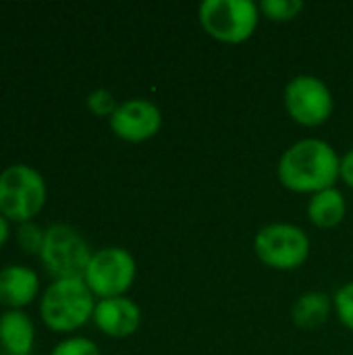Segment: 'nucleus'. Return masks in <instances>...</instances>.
<instances>
[{
	"label": "nucleus",
	"instance_id": "obj_20",
	"mask_svg": "<svg viewBox=\"0 0 353 355\" xmlns=\"http://www.w3.org/2000/svg\"><path fill=\"white\" fill-rule=\"evenodd\" d=\"M339 179L353 189V148L350 152H345V156L341 158V171H339Z\"/></svg>",
	"mask_w": 353,
	"mask_h": 355
},
{
	"label": "nucleus",
	"instance_id": "obj_5",
	"mask_svg": "<svg viewBox=\"0 0 353 355\" xmlns=\"http://www.w3.org/2000/svg\"><path fill=\"white\" fill-rule=\"evenodd\" d=\"M258 260L273 270H295L310 256V237L291 223H270L254 237Z\"/></svg>",
	"mask_w": 353,
	"mask_h": 355
},
{
	"label": "nucleus",
	"instance_id": "obj_21",
	"mask_svg": "<svg viewBox=\"0 0 353 355\" xmlns=\"http://www.w3.org/2000/svg\"><path fill=\"white\" fill-rule=\"evenodd\" d=\"M8 237H10V223L0 214V248L8 241Z\"/></svg>",
	"mask_w": 353,
	"mask_h": 355
},
{
	"label": "nucleus",
	"instance_id": "obj_4",
	"mask_svg": "<svg viewBox=\"0 0 353 355\" xmlns=\"http://www.w3.org/2000/svg\"><path fill=\"white\" fill-rule=\"evenodd\" d=\"M202 29L216 42L243 44L260 21V8L252 0H206L198 8Z\"/></svg>",
	"mask_w": 353,
	"mask_h": 355
},
{
	"label": "nucleus",
	"instance_id": "obj_18",
	"mask_svg": "<svg viewBox=\"0 0 353 355\" xmlns=\"http://www.w3.org/2000/svg\"><path fill=\"white\" fill-rule=\"evenodd\" d=\"M44 235H46V231L42 227H37L35 223H25V225H19V229H17V243L25 254L40 256L42 245H44Z\"/></svg>",
	"mask_w": 353,
	"mask_h": 355
},
{
	"label": "nucleus",
	"instance_id": "obj_2",
	"mask_svg": "<svg viewBox=\"0 0 353 355\" xmlns=\"http://www.w3.org/2000/svg\"><path fill=\"white\" fill-rule=\"evenodd\" d=\"M94 293L83 279H56L40 300L42 322L52 333H75L94 318Z\"/></svg>",
	"mask_w": 353,
	"mask_h": 355
},
{
	"label": "nucleus",
	"instance_id": "obj_1",
	"mask_svg": "<svg viewBox=\"0 0 353 355\" xmlns=\"http://www.w3.org/2000/svg\"><path fill=\"white\" fill-rule=\"evenodd\" d=\"M341 158L335 148L318 137H306L289 146L277 166L279 183L293 193H318L335 187Z\"/></svg>",
	"mask_w": 353,
	"mask_h": 355
},
{
	"label": "nucleus",
	"instance_id": "obj_19",
	"mask_svg": "<svg viewBox=\"0 0 353 355\" xmlns=\"http://www.w3.org/2000/svg\"><path fill=\"white\" fill-rule=\"evenodd\" d=\"M50 355H100V349L87 337H69L62 339Z\"/></svg>",
	"mask_w": 353,
	"mask_h": 355
},
{
	"label": "nucleus",
	"instance_id": "obj_13",
	"mask_svg": "<svg viewBox=\"0 0 353 355\" xmlns=\"http://www.w3.org/2000/svg\"><path fill=\"white\" fill-rule=\"evenodd\" d=\"M347 214V200L337 187L318 191L308 202V218L316 229H335Z\"/></svg>",
	"mask_w": 353,
	"mask_h": 355
},
{
	"label": "nucleus",
	"instance_id": "obj_6",
	"mask_svg": "<svg viewBox=\"0 0 353 355\" xmlns=\"http://www.w3.org/2000/svg\"><path fill=\"white\" fill-rule=\"evenodd\" d=\"M94 252L87 241L69 225H52L46 229L40 260L56 279H83Z\"/></svg>",
	"mask_w": 353,
	"mask_h": 355
},
{
	"label": "nucleus",
	"instance_id": "obj_7",
	"mask_svg": "<svg viewBox=\"0 0 353 355\" xmlns=\"http://www.w3.org/2000/svg\"><path fill=\"white\" fill-rule=\"evenodd\" d=\"M137 275L135 258L123 248H102L94 252L87 270H85V285L98 300H112L123 297Z\"/></svg>",
	"mask_w": 353,
	"mask_h": 355
},
{
	"label": "nucleus",
	"instance_id": "obj_14",
	"mask_svg": "<svg viewBox=\"0 0 353 355\" xmlns=\"http://www.w3.org/2000/svg\"><path fill=\"white\" fill-rule=\"evenodd\" d=\"M333 312V297L322 291H310L298 297L291 310L293 324L302 331H314L322 327Z\"/></svg>",
	"mask_w": 353,
	"mask_h": 355
},
{
	"label": "nucleus",
	"instance_id": "obj_17",
	"mask_svg": "<svg viewBox=\"0 0 353 355\" xmlns=\"http://www.w3.org/2000/svg\"><path fill=\"white\" fill-rule=\"evenodd\" d=\"M85 104H87V110L100 119H110L114 114V110L119 108V102L114 100V96L104 87L89 92V96L85 98Z\"/></svg>",
	"mask_w": 353,
	"mask_h": 355
},
{
	"label": "nucleus",
	"instance_id": "obj_10",
	"mask_svg": "<svg viewBox=\"0 0 353 355\" xmlns=\"http://www.w3.org/2000/svg\"><path fill=\"white\" fill-rule=\"evenodd\" d=\"M92 320L98 327V331L104 333L106 337L127 339L133 333H137V329L141 324V310L127 295L112 297V300H100V302H96Z\"/></svg>",
	"mask_w": 353,
	"mask_h": 355
},
{
	"label": "nucleus",
	"instance_id": "obj_11",
	"mask_svg": "<svg viewBox=\"0 0 353 355\" xmlns=\"http://www.w3.org/2000/svg\"><path fill=\"white\" fill-rule=\"evenodd\" d=\"M40 293V277L33 268L12 264L0 268V304L6 310H23Z\"/></svg>",
	"mask_w": 353,
	"mask_h": 355
},
{
	"label": "nucleus",
	"instance_id": "obj_12",
	"mask_svg": "<svg viewBox=\"0 0 353 355\" xmlns=\"http://www.w3.org/2000/svg\"><path fill=\"white\" fill-rule=\"evenodd\" d=\"M35 343V329L23 310H6L0 316V345L8 355H29Z\"/></svg>",
	"mask_w": 353,
	"mask_h": 355
},
{
	"label": "nucleus",
	"instance_id": "obj_15",
	"mask_svg": "<svg viewBox=\"0 0 353 355\" xmlns=\"http://www.w3.org/2000/svg\"><path fill=\"white\" fill-rule=\"evenodd\" d=\"M258 8H260V15H264L266 19L275 23H285V21H293L304 10V2L302 0H264L258 4Z\"/></svg>",
	"mask_w": 353,
	"mask_h": 355
},
{
	"label": "nucleus",
	"instance_id": "obj_9",
	"mask_svg": "<svg viewBox=\"0 0 353 355\" xmlns=\"http://www.w3.org/2000/svg\"><path fill=\"white\" fill-rule=\"evenodd\" d=\"M112 133L129 144H141L152 139L162 127L160 108L146 98H129L119 104L114 114L108 119Z\"/></svg>",
	"mask_w": 353,
	"mask_h": 355
},
{
	"label": "nucleus",
	"instance_id": "obj_16",
	"mask_svg": "<svg viewBox=\"0 0 353 355\" xmlns=\"http://www.w3.org/2000/svg\"><path fill=\"white\" fill-rule=\"evenodd\" d=\"M333 308H335V314L339 318V322L353 333V281L352 283H345L341 285L337 291H335V297H333Z\"/></svg>",
	"mask_w": 353,
	"mask_h": 355
},
{
	"label": "nucleus",
	"instance_id": "obj_8",
	"mask_svg": "<svg viewBox=\"0 0 353 355\" xmlns=\"http://www.w3.org/2000/svg\"><path fill=\"white\" fill-rule=\"evenodd\" d=\"M283 104L287 114L302 127H320L335 110V100L329 85L314 75L293 77L285 85Z\"/></svg>",
	"mask_w": 353,
	"mask_h": 355
},
{
	"label": "nucleus",
	"instance_id": "obj_3",
	"mask_svg": "<svg viewBox=\"0 0 353 355\" xmlns=\"http://www.w3.org/2000/svg\"><path fill=\"white\" fill-rule=\"evenodd\" d=\"M48 187L40 171L12 164L0 173V214L8 223H33L46 206Z\"/></svg>",
	"mask_w": 353,
	"mask_h": 355
}]
</instances>
